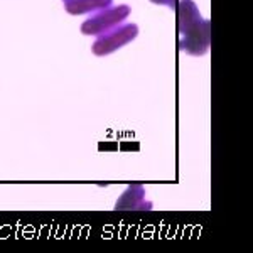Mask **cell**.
I'll use <instances>...</instances> for the list:
<instances>
[{
    "instance_id": "1",
    "label": "cell",
    "mask_w": 253,
    "mask_h": 253,
    "mask_svg": "<svg viewBox=\"0 0 253 253\" xmlns=\"http://www.w3.org/2000/svg\"><path fill=\"white\" fill-rule=\"evenodd\" d=\"M179 49L189 56H203L210 51V20L199 14L193 0L179 2Z\"/></svg>"
},
{
    "instance_id": "2",
    "label": "cell",
    "mask_w": 253,
    "mask_h": 253,
    "mask_svg": "<svg viewBox=\"0 0 253 253\" xmlns=\"http://www.w3.org/2000/svg\"><path fill=\"white\" fill-rule=\"evenodd\" d=\"M128 5H117V7H107L103 10H98L93 17L84 20L81 24V32L84 36H100L110 29H115L124 20L130 15Z\"/></svg>"
},
{
    "instance_id": "3",
    "label": "cell",
    "mask_w": 253,
    "mask_h": 253,
    "mask_svg": "<svg viewBox=\"0 0 253 253\" xmlns=\"http://www.w3.org/2000/svg\"><path fill=\"white\" fill-rule=\"evenodd\" d=\"M137 34L138 27L135 24H125V26L120 24L115 29H110L98 36V39L91 46V51L95 56H108L118 51L120 47H124L125 44L132 42L137 38Z\"/></svg>"
},
{
    "instance_id": "4",
    "label": "cell",
    "mask_w": 253,
    "mask_h": 253,
    "mask_svg": "<svg viewBox=\"0 0 253 253\" xmlns=\"http://www.w3.org/2000/svg\"><path fill=\"white\" fill-rule=\"evenodd\" d=\"M154 205L150 201H145V189L138 184L128 186V189L118 198L115 210H152Z\"/></svg>"
},
{
    "instance_id": "5",
    "label": "cell",
    "mask_w": 253,
    "mask_h": 253,
    "mask_svg": "<svg viewBox=\"0 0 253 253\" xmlns=\"http://www.w3.org/2000/svg\"><path fill=\"white\" fill-rule=\"evenodd\" d=\"M113 0H64V9L71 15H83L110 7Z\"/></svg>"
},
{
    "instance_id": "6",
    "label": "cell",
    "mask_w": 253,
    "mask_h": 253,
    "mask_svg": "<svg viewBox=\"0 0 253 253\" xmlns=\"http://www.w3.org/2000/svg\"><path fill=\"white\" fill-rule=\"evenodd\" d=\"M150 2L159 3V5H167V7H170V9L175 7V0H150Z\"/></svg>"
}]
</instances>
